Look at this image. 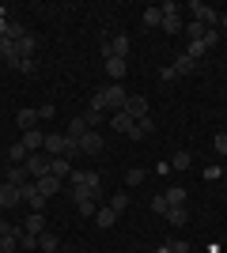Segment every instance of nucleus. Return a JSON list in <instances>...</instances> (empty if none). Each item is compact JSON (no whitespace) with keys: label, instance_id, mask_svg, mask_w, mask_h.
<instances>
[{"label":"nucleus","instance_id":"1","mask_svg":"<svg viewBox=\"0 0 227 253\" xmlns=\"http://www.w3.org/2000/svg\"><path fill=\"white\" fill-rule=\"evenodd\" d=\"M125 98H129V91L121 84H110L102 87V91H95V98H91V110H102V114H121L125 110Z\"/></svg>","mask_w":227,"mask_h":253},{"label":"nucleus","instance_id":"2","mask_svg":"<svg viewBox=\"0 0 227 253\" xmlns=\"http://www.w3.org/2000/svg\"><path fill=\"white\" fill-rule=\"evenodd\" d=\"M72 189H84V193H95V189H102V174L98 170H72Z\"/></svg>","mask_w":227,"mask_h":253},{"label":"nucleus","instance_id":"3","mask_svg":"<svg viewBox=\"0 0 227 253\" xmlns=\"http://www.w3.org/2000/svg\"><path fill=\"white\" fill-rule=\"evenodd\" d=\"M49 159H53V155H45V151H31V155H27V163H23V167H27L31 181H38V178H45V174H49Z\"/></svg>","mask_w":227,"mask_h":253},{"label":"nucleus","instance_id":"4","mask_svg":"<svg viewBox=\"0 0 227 253\" xmlns=\"http://www.w3.org/2000/svg\"><path fill=\"white\" fill-rule=\"evenodd\" d=\"M159 8H163V31H167V34H178L185 27V23H182V8H178L174 0H171V4H159Z\"/></svg>","mask_w":227,"mask_h":253},{"label":"nucleus","instance_id":"5","mask_svg":"<svg viewBox=\"0 0 227 253\" xmlns=\"http://www.w3.org/2000/svg\"><path fill=\"white\" fill-rule=\"evenodd\" d=\"M80 144V155H98V151L106 148V140H102V132H95V128H87L84 136L76 140Z\"/></svg>","mask_w":227,"mask_h":253},{"label":"nucleus","instance_id":"6","mask_svg":"<svg viewBox=\"0 0 227 253\" xmlns=\"http://www.w3.org/2000/svg\"><path fill=\"white\" fill-rule=\"evenodd\" d=\"M72 204H76V211H80V215H87V219H95V211L102 208V204H98L91 193H84V189H76V193H72Z\"/></svg>","mask_w":227,"mask_h":253},{"label":"nucleus","instance_id":"7","mask_svg":"<svg viewBox=\"0 0 227 253\" xmlns=\"http://www.w3.org/2000/svg\"><path fill=\"white\" fill-rule=\"evenodd\" d=\"M102 57H121V61H129V38H125V34H118V38L102 42Z\"/></svg>","mask_w":227,"mask_h":253},{"label":"nucleus","instance_id":"8","mask_svg":"<svg viewBox=\"0 0 227 253\" xmlns=\"http://www.w3.org/2000/svg\"><path fill=\"white\" fill-rule=\"evenodd\" d=\"M15 204H23V189H19V185H8V181H0V208L8 211V208H15Z\"/></svg>","mask_w":227,"mask_h":253},{"label":"nucleus","instance_id":"9","mask_svg":"<svg viewBox=\"0 0 227 253\" xmlns=\"http://www.w3.org/2000/svg\"><path fill=\"white\" fill-rule=\"evenodd\" d=\"M65 148H68V136H65V132H45V155H65Z\"/></svg>","mask_w":227,"mask_h":253},{"label":"nucleus","instance_id":"10","mask_svg":"<svg viewBox=\"0 0 227 253\" xmlns=\"http://www.w3.org/2000/svg\"><path fill=\"white\" fill-rule=\"evenodd\" d=\"M4 181H8V185H27V181H31V174H27V167H19V163H8V167H4Z\"/></svg>","mask_w":227,"mask_h":253},{"label":"nucleus","instance_id":"11","mask_svg":"<svg viewBox=\"0 0 227 253\" xmlns=\"http://www.w3.org/2000/svg\"><path fill=\"white\" fill-rule=\"evenodd\" d=\"M121 114H129L133 121H144V117H148V102H144L140 95H129V98H125V110H121Z\"/></svg>","mask_w":227,"mask_h":253},{"label":"nucleus","instance_id":"12","mask_svg":"<svg viewBox=\"0 0 227 253\" xmlns=\"http://www.w3.org/2000/svg\"><path fill=\"white\" fill-rule=\"evenodd\" d=\"M34 185H38V193H42L45 201L61 193V178H57V174H45V178H38V181H34Z\"/></svg>","mask_w":227,"mask_h":253},{"label":"nucleus","instance_id":"13","mask_svg":"<svg viewBox=\"0 0 227 253\" xmlns=\"http://www.w3.org/2000/svg\"><path fill=\"white\" fill-rule=\"evenodd\" d=\"M23 148L27 151H42L45 148V132L42 128H27V132H23Z\"/></svg>","mask_w":227,"mask_h":253},{"label":"nucleus","instance_id":"14","mask_svg":"<svg viewBox=\"0 0 227 253\" xmlns=\"http://www.w3.org/2000/svg\"><path fill=\"white\" fill-rule=\"evenodd\" d=\"M106 72L114 76V84H121L125 72H129V61H121V57H106Z\"/></svg>","mask_w":227,"mask_h":253},{"label":"nucleus","instance_id":"15","mask_svg":"<svg viewBox=\"0 0 227 253\" xmlns=\"http://www.w3.org/2000/svg\"><path fill=\"white\" fill-rule=\"evenodd\" d=\"M110 125H114V132H125V136H133L136 121H133L129 114H110Z\"/></svg>","mask_w":227,"mask_h":253},{"label":"nucleus","instance_id":"16","mask_svg":"<svg viewBox=\"0 0 227 253\" xmlns=\"http://www.w3.org/2000/svg\"><path fill=\"white\" fill-rule=\"evenodd\" d=\"M163 219H167V223H174V227H182V223H189V208H185V204H171Z\"/></svg>","mask_w":227,"mask_h":253},{"label":"nucleus","instance_id":"17","mask_svg":"<svg viewBox=\"0 0 227 253\" xmlns=\"http://www.w3.org/2000/svg\"><path fill=\"white\" fill-rule=\"evenodd\" d=\"M23 231L27 234H45V215L42 211H31V215L23 219Z\"/></svg>","mask_w":227,"mask_h":253},{"label":"nucleus","instance_id":"18","mask_svg":"<svg viewBox=\"0 0 227 253\" xmlns=\"http://www.w3.org/2000/svg\"><path fill=\"white\" fill-rule=\"evenodd\" d=\"M197 64H201V61H193V57H185V53H182V57H174L171 68H174V76H189V72H197Z\"/></svg>","mask_w":227,"mask_h":253},{"label":"nucleus","instance_id":"19","mask_svg":"<svg viewBox=\"0 0 227 253\" xmlns=\"http://www.w3.org/2000/svg\"><path fill=\"white\" fill-rule=\"evenodd\" d=\"M49 174H57V178L65 181V178H72V163H68V159H49Z\"/></svg>","mask_w":227,"mask_h":253},{"label":"nucleus","instance_id":"20","mask_svg":"<svg viewBox=\"0 0 227 253\" xmlns=\"http://www.w3.org/2000/svg\"><path fill=\"white\" fill-rule=\"evenodd\" d=\"M0 61H4V64H15V61H19V49H15L11 38H0Z\"/></svg>","mask_w":227,"mask_h":253},{"label":"nucleus","instance_id":"21","mask_svg":"<svg viewBox=\"0 0 227 253\" xmlns=\"http://www.w3.org/2000/svg\"><path fill=\"white\" fill-rule=\"evenodd\" d=\"M15 121H19V128L27 132V128H34V125H38V110H31V106H23L19 114H15Z\"/></svg>","mask_w":227,"mask_h":253},{"label":"nucleus","instance_id":"22","mask_svg":"<svg viewBox=\"0 0 227 253\" xmlns=\"http://www.w3.org/2000/svg\"><path fill=\"white\" fill-rule=\"evenodd\" d=\"M95 223L98 227H114V223H118V211L110 208V204H102V208L95 211Z\"/></svg>","mask_w":227,"mask_h":253},{"label":"nucleus","instance_id":"23","mask_svg":"<svg viewBox=\"0 0 227 253\" xmlns=\"http://www.w3.org/2000/svg\"><path fill=\"white\" fill-rule=\"evenodd\" d=\"M151 132H155V121H151V117H144V121H136V128H133L129 140H144V136H151Z\"/></svg>","mask_w":227,"mask_h":253},{"label":"nucleus","instance_id":"24","mask_svg":"<svg viewBox=\"0 0 227 253\" xmlns=\"http://www.w3.org/2000/svg\"><path fill=\"white\" fill-rule=\"evenodd\" d=\"M15 49H19V57H34V49H38V42H34V34H23L19 42H15Z\"/></svg>","mask_w":227,"mask_h":253},{"label":"nucleus","instance_id":"25","mask_svg":"<svg viewBox=\"0 0 227 253\" xmlns=\"http://www.w3.org/2000/svg\"><path fill=\"white\" fill-rule=\"evenodd\" d=\"M84 132H87V121H84V117H72V121H68V132H65V136H68V140H80Z\"/></svg>","mask_w":227,"mask_h":253},{"label":"nucleus","instance_id":"26","mask_svg":"<svg viewBox=\"0 0 227 253\" xmlns=\"http://www.w3.org/2000/svg\"><path fill=\"white\" fill-rule=\"evenodd\" d=\"M144 27H163V8H144Z\"/></svg>","mask_w":227,"mask_h":253},{"label":"nucleus","instance_id":"27","mask_svg":"<svg viewBox=\"0 0 227 253\" xmlns=\"http://www.w3.org/2000/svg\"><path fill=\"white\" fill-rule=\"evenodd\" d=\"M27 155H31V151L23 148V140H19V144H11V148H8V159H11V163H19V167H23V163H27Z\"/></svg>","mask_w":227,"mask_h":253},{"label":"nucleus","instance_id":"28","mask_svg":"<svg viewBox=\"0 0 227 253\" xmlns=\"http://www.w3.org/2000/svg\"><path fill=\"white\" fill-rule=\"evenodd\" d=\"M171 163H174V170H189L193 167V155H189V151H174Z\"/></svg>","mask_w":227,"mask_h":253},{"label":"nucleus","instance_id":"29","mask_svg":"<svg viewBox=\"0 0 227 253\" xmlns=\"http://www.w3.org/2000/svg\"><path fill=\"white\" fill-rule=\"evenodd\" d=\"M110 208H114V211H118V215H121V211H125V208H129V193H114V197H110Z\"/></svg>","mask_w":227,"mask_h":253},{"label":"nucleus","instance_id":"30","mask_svg":"<svg viewBox=\"0 0 227 253\" xmlns=\"http://www.w3.org/2000/svg\"><path fill=\"white\" fill-rule=\"evenodd\" d=\"M163 197H167V204H185V197H189V193H185L182 185H174V189H167Z\"/></svg>","mask_w":227,"mask_h":253},{"label":"nucleus","instance_id":"31","mask_svg":"<svg viewBox=\"0 0 227 253\" xmlns=\"http://www.w3.org/2000/svg\"><path fill=\"white\" fill-rule=\"evenodd\" d=\"M87 121V128H95V125H102V121H106V114H102V110H87V114H80Z\"/></svg>","mask_w":227,"mask_h":253},{"label":"nucleus","instance_id":"32","mask_svg":"<svg viewBox=\"0 0 227 253\" xmlns=\"http://www.w3.org/2000/svg\"><path fill=\"white\" fill-rule=\"evenodd\" d=\"M19 246L27 253H31V250H42V246H38V234H27V231H19Z\"/></svg>","mask_w":227,"mask_h":253},{"label":"nucleus","instance_id":"33","mask_svg":"<svg viewBox=\"0 0 227 253\" xmlns=\"http://www.w3.org/2000/svg\"><path fill=\"white\" fill-rule=\"evenodd\" d=\"M167 208H171V204H167V197H163V193H155V197H151V211H155V215H167Z\"/></svg>","mask_w":227,"mask_h":253},{"label":"nucleus","instance_id":"34","mask_svg":"<svg viewBox=\"0 0 227 253\" xmlns=\"http://www.w3.org/2000/svg\"><path fill=\"white\" fill-rule=\"evenodd\" d=\"M205 42H189V45H185V57H193V61H201V57H205Z\"/></svg>","mask_w":227,"mask_h":253},{"label":"nucleus","instance_id":"35","mask_svg":"<svg viewBox=\"0 0 227 253\" xmlns=\"http://www.w3.org/2000/svg\"><path fill=\"white\" fill-rule=\"evenodd\" d=\"M140 181H144V170L140 167H133L129 174H125V185H129V189H133V185H140Z\"/></svg>","mask_w":227,"mask_h":253},{"label":"nucleus","instance_id":"36","mask_svg":"<svg viewBox=\"0 0 227 253\" xmlns=\"http://www.w3.org/2000/svg\"><path fill=\"white\" fill-rule=\"evenodd\" d=\"M38 246H42V250H57V234H38Z\"/></svg>","mask_w":227,"mask_h":253},{"label":"nucleus","instance_id":"37","mask_svg":"<svg viewBox=\"0 0 227 253\" xmlns=\"http://www.w3.org/2000/svg\"><path fill=\"white\" fill-rule=\"evenodd\" d=\"M57 114V106L53 102H45V106H38V121H49V117Z\"/></svg>","mask_w":227,"mask_h":253},{"label":"nucleus","instance_id":"38","mask_svg":"<svg viewBox=\"0 0 227 253\" xmlns=\"http://www.w3.org/2000/svg\"><path fill=\"white\" fill-rule=\"evenodd\" d=\"M11 68H19V72H34V57H19Z\"/></svg>","mask_w":227,"mask_h":253},{"label":"nucleus","instance_id":"39","mask_svg":"<svg viewBox=\"0 0 227 253\" xmlns=\"http://www.w3.org/2000/svg\"><path fill=\"white\" fill-rule=\"evenodd\" d=\"M212 148H216V155H227V132H220V136L212 140Z\"/></svg>","mask_w":227,"mask_h":253},{"label":"nucleus","instance_id":"40","mask_svg":"<svg viewBox=\"0 0 227 253\" xmlns=\"http://www.w3.org/2000/svg\"><path fill=\"white\" fill-rule=\"evenodd\" d=\"M201 42H205V49H212V45L220 42V31H205V38H201Z\"/></svg>","mask_w":227,"mask_h":253},{"label":"nucleus","instance_id":"41","mask_svg":"<svg viewBox=\"0 0 227 253\" xmlns=\"http://www.w3.org/2000/svg\"><path fill=\"white\" fill-rule=\"evenodd\" d=\"M171 246V253H189V242H182V238H178V242H167Z\"/></svg>","mask_w":227,"mask_h":253},{"label":"nucleus","instance_id":"42","mask_svg":"<svg viewBox=\"0 0 227 253\" xmlns=\"http://www.w3.org/2000/svg\"><path fill=\"white\" fill-rule=\"evenodd\" d=\"M15 231H19V227H11L8 219H0V238H4V234H15Z\"/></svg>","mask_w":227,"mask_h":253},{"label":"nucleus","instance_id":"43","mask_svg":"<svg viewBox=\"0 0 227 253\" xmlns=\"http://www.w3.org/2000/svg\"><path fill=\"white\" fill-rule=\"evenodd\" d=\"M8 23H11V19H8V8L0 4V34H4V27H8Z\"/></svg>","mask_w":227,"mask_h":253},{"label":"nucleus","instance_id":"44","mask_svg":"<svg viewBox=\"0 0 227 253\" xmlns=\"http://www.w3.org/2000/svg\"><path fill=\"white\" fill-rule=\"evenodd\" d=\"M220 34H227V11H220V27H216Z\"/></svg>","mask_w":227,"mask_h":253},{"label":"nucleus","instance_id":"45","mask_svg":"<svg viewBox=\"0 0 227 253\" xmlns=\"http://www.w3.org/2000/svg\"><path fill=\"white\" fill-rule=\"evenodd\" d=\"M155 253H171V246H159V250H155Z\"/></svg>","mask_w":227,"mask_h":253},{"label":"nucleus","instance_id":"46","mask_svg":"<svg viewBox=\"0 0 227 253\" xmlns=\"http://www.w3.org/2000/svg\"><path fill=\"white\" fill-rule=\"evenodd\" d=\"M42 253H57V250H42Z\"/></svg>","mask_w":227,"mask_h":253},{"label":"nucleus","instance_id":"47","mask_svg":"<svg viewBox=\"0 0 227 253\" xmlns=\"http://www.w3.org/2000/svg\"><path fill=\"white\" fill-rule=\"evenodd\" d=\"M0 253H4V250H0Z\"/></svg>","mask_w":227,"mask_h":253}]
</instances>
